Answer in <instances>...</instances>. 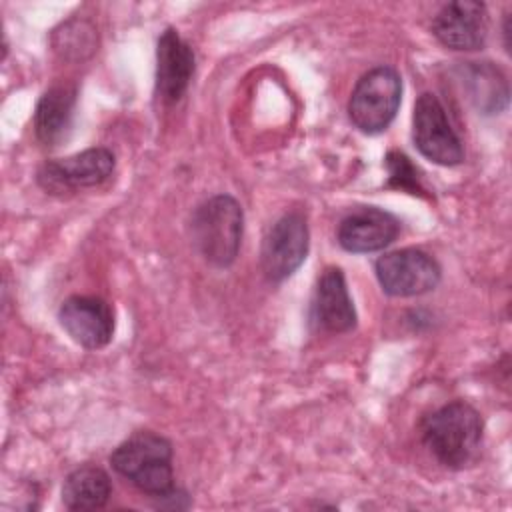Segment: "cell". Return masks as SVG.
<instances>
[{"mask_svg": "<svg viewBox=\"0 0 512 512\" xmlns=\"http://www.w3.org/2000/svg\"><path fill=\"white\" fill-rule=\"evenodd\" d=\"M484 424L474 406L454 400L434 410L422 422V440L446 468L470 466L482 448Z\"/></svg>", "mask_w": 512, "mask_h": 512, "instance_id": "6da1fadb", "label": "cell"}, {"mask_svg": "<svg viewBox=\"0 0 512 512\" xmlns=\"http://www.w3.org/2000/svg\"><path fill=\"white\" fill-rule=\"evenodd\" d=\"M244 230L242 206L228 194L204 200L192 214V244L206 262L218 268L230 266L240 250Z\"/></svg>", "mask_w": 512, "mask_h": 512, "instance_id": "7a4b0ae2", "label": "cell"}, {"mask_svg": "<svg viewBox=\"0 0 512 512\" xmlns=\"http://www.w3.org/2000/svg\"><path fill=\"white\" fill-rule=\"evenodd\" d=\"M110 464L120 476L154 498L174 488L172 444L156 432H134L112 452Z\"/></svg>", "mask_w": 512, "mask_h": 512, "instance_id": "3957f363", "label": "cell"}, {"mask_svg": "<svg viewBox=\"0 0 512 512\" xmlns=\"http://www.w3.org/2000/svg\"><path fill=\"white\" fill-rule=\"evenodd\" d=\"M400 98V74L390 66H376L356 82L348 102V116L360 132L378 134L396 118Z\"/></svg>", "mask_w": 512, "mask_h": 512, "instance_id": "277c9868", "label": "cell"}, {"mask_svg": "<svg viewBox=\"0 0 512 512\" xmlns=\"http://www.w3.org/2000/svg\"><path fill=\"white\" fill-rule=\"evenodd\" d=\"M412 138L418 152L434 164L456 166L464 160V146L448 122L440 100L424 92L414 104Z\"/></svg>", "mask_w": 512, "mask_h": 512, "instance_id": "5b68a950", "label": "cell"}, {"mask_svg": "<svg viewBox=\"0 0 512 512\" xmlns=\"http://www.w3.org/2000/svg\"><path fill=\"white\" fill-rule=\"evenodd\" d=\"M376 278L390 296H420L434 290L442 270L438 262L418 248L388 252L376 260Z\"/></svg>", "mask_w": 512, "mask_h": 512, "instance_id": "8992f818", "label": "cell"}, {"mask_svg": "<svg viewBox=\"0 0 512 512\" xmlns=\"http://www.w3.org/2000/svg\"><path fill=\"white\" fill-rule=\"evenodd\" d=\"M308 224L298 212L278 218L262 240L260 264L268 280L282 282L292 276L308 254Z\"/></svg>", "mask_w": 512, "mask_h": 512, "instance_id": "52a82bcc", "label": "cell"}, {"mask_svg": "<svg viewBox=\"0 0 512 512\" xmlns=\"http://www.w3.org/2000/svg\"><path fill=\"white\" fill-rule=\"evenodd\" d=\"M114 154L108 148H88L68 158L50 160L38 170V182L52 194L98 186L110 178Z\"/></svg>", "mask_w": 512, "mask_h": 512, "instance_id": "ba28073f", "label": "cell"}, {"mask_svg": "<svg viewBox=\"0 0 512 512\" xmlns=\"http://www.w3.org/2000/svg\"><path fill=\"white\" fill-rule=\"evenodd\" d=\"M60 326L80 346L88 350L104 348L114 334V312L98 296H70L58 310Z\"/></svg>", "mask_w": 512, "mask_h": 512, "instance_id": "9c48e42d", "label": "cell"}, {"mask_svg": "<svg viewBox=\"0 0 512 512\" xmlns=\"http://www.w3.org/2000/svg\"><path fill=\"white\" fill-rule=\"evenodd\" d=\"M432 34L450 50H478L488 36V12L482 2H448L432 20Z\"/></svg>", "mask_w": 512, "mask_h": 512, "instance_id": "30bf717a", "label": "cell"}, {"mask_svg": "<svg viewBox=\"0 0 512 512\" xmlns=\"http://www.w3.org/2000/svg\"><path fill=\"white\" fill-rule=\"evenodd\" d=\"M400 232V222L394 214L362 206L346 214L338 224V244L354 254H366L386 248Z\"/></svg>", "mask_w": 512, "mask_h": 512, "instance_id": "8fae6325", "label": "cell"}, {"mask_svg": "<svg viewBox=\"0 0 512 512\" xmlns=\"http://www.w3.org/2000/svg\"><path fill=\"white\" fill-rule=\"evenodd\" d=\"M194 50L174 28H166L156 46V94L164 104L178 102L194 74Z\"/></svg>", "mask_w": 512, "mask_h": 512, "instance_id": "7c38bea8", "label": "cell"}, {"mask_svg": "<svg viewBox=\"0 0 512 512\" xmlns=\"http://www.w3.org/2000/svg\"><path fill=\"white\" fill-rule=\"evenodd\" d=\"M310 318L320 330L336 334L348 332L356 326V310L340 268L330 266L318 278Z\"/></svg>", "mask_w": 512, "mask_h": 512, "instance_id": "4fadbf2b", "label": "cell"}, {"mask_svg": "<svg viewBox=\"0 0 512 512\" xmlns=\"http://www.w3.org/2000/svg\"><path fill=\"white\" fill-rule=\"evenodd\" d=\"M76 90L72 86H54L44 92L36 106L34 130L44 146H58L72 126Z\"/></svg>", "mask_w": 512, "mask_h": 512, "instance_id": "5bb4252c", "label": "cell"}, {"mask_svg": "<svg viewBox=\"0 0 512 512\" xmlns=\"http://www.w3.org/2000/svg\"><path fill=\"white\" fill-rule=\"evenodd\" d=\"M462 86L470 102L484 114H498L508 104V82L490 62H464L460 66Z\"/></svg>", "mask_w": 512, "mask_h": 512, "instance_id": "9a60e30c", "label": "cell"}, {"mask_svg": "<svg viewBox=\"0 0 512 512\" xmlns=\"http://www.w3.org/2000/svg\"><path fill=\"white\" fill-rule=\"evenodd\" d=\"M112 494L110 476L92 464L72 470L62 486V502L68 510H98Z\"/></svg>", "mask_w": 512, "mask_h": 512, "instance_id": "2e32d148", "label": "cell"}, {"mask_svg": "<svg viewBox=\"0 0 512 512\" xmlns=\"http://www.w3.org/2000/svg\"><path fill=\"white\" fill-rule=\"evenodd\" d=\"M386 170H388V188L404 190L410 194L422 196L426 190L422 186V180L418 176L416 166L410 162V158L402 152H388L386 154Z\"/></svg>", "mask_w": 512, "mask_h": 512, "instance_id": "e0dca14e", "label": "cell"}]
</instances>
